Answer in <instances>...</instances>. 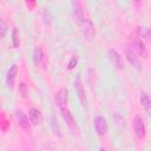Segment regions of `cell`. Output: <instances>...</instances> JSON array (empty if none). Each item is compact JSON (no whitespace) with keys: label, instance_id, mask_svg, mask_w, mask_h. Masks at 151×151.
I'll return each mask as SVG.
<instances>
[{"label":"cell","instance_id":"ffe728a7","mask_svg":"<svg viewBox=\"0 0 151 151\" xmlns=\"http://www.w3.org/2000/svg\"><path fill=\"white\" fill-rule=\"evenodd\" d=\"M76 64H77V58H76V57H73V58L70 60V63H68V65H67V66H68V68L71 70V68H73V67L76 66Z\"/></svg>","mask_w":151,"mask_h":151},{"label":"cell","instance_id":"e0dca14e","mask_svg":"<svg viewBox=\"0 0 151 151\" xmlns=\"http://www.w3.org/2000/svg\"><path fill=\"white\" fill-rule=\"evenodd\" d=\"M51 126H52V130H53L54 134H57L58 137H61V130H60V126H59L54 116H51Z\"/></svg>","mask_w":151,"mask_h":151},{"label":"cell","instance_id":"7a4b0ae2","mask_svg":"<svg viewBox=\"0 0 151 151\" xmlns=\"http://www.w3.org/2000/svg\"><path fill=\"white\" fill-rule=\"evenodd\" d=\"M93 125H94L96 132L99 136H104L107 132V122L103 116H97L93 119Z\"/></svg>","mask_w":151,"mask_h":151},{"label":"cell","instance_id":"5bb4252c","mask_svg":"<svg viewBox=\"0 0 151 151\" xmlns=\"http://www.w3.org/2000/svg\"><path fill=\"white\" fill-rule=\"evenodd\" d=\"M132 45H133V48L143 57V58H147V51H146V47L144 46V42L140 40V39H136L133 42H132Z\"/></svg>","mask_w":151,"mask_h":151},{"label":"cell","instance_id":"ac0fdd59","mask_svg":"<svg viewBox=\"0 0 151 151\" xmlns=\"http://www.w3.org/2000/svg\"><path fill=\"white\" fill-rule=\"evenodd\" d=\"M6 31H7V25H6V22H5L4 19H0V37H1V39L5 38Z\"/></svg>","mask_w":151,"mask_h":151},{"label":"cell","instance_id":"52a82bcc","mask_svg":"<svg viewBox=\"0 0 151 151\" xmlns=\"http://www.w3.org/2000/svg\"><path fill=\"white\" fill-rule=\"evenodd\" d=\"M15 117H17V120H18V123H19L21 129H24V130L29 129L31 120L28 119V117L26 116V113L22 110H17L15 111Z\"/></svg>","mask_w":151,"mask_h":151},{"label":"cell","instance_id":"d6986e66","mask_svg":"<svg viewBox=\"0 0 151 151\" xmlns=\"http://www.w3.org/2000/svg\"><path fill=\"white\" fill-rule=\"evenodd\" d=\"M12 41H13V46L14 47H18L19 44H20L19 38H18V31H17V28H14L13 32H12Z\"/></svg>","mask_w":151,"mask_h":151},{"label":"cell","instance_id":"9a60e30c","mask_svg":"<svg viewBox=\"0 0 151 151\" xmlns=\"http://www.w3.org/2000/svg\"><path fill=\"white\" fill-rule=\"evenodd\" d=\"M139 100H140V104L144 106V109L146 111L151 112V98L146 92H140Z\"/></svg>","mask_w":151,"mask_h":151},{"label":"cell","instance_id":"ba28073f","mask_svg":"<svg viewBox=\"0 0 151 151\" xmlns=\"http://www.w3.org/2000/svg\"><path fill=\"white\" fill-rule=\"evenodd\" d=\"M136 33H137L138 39L144 40V41H147V42H151V29L149 27L138 26L137 29H136Z\"/></svg>","mask_w":151,"mask_h":151},{"label":"cell","instance_id":"2e32d148","mask_svg":"<svg viewBox=\"0 0 151 151\" xmlns=\"http://www.w3.org/2000/svg\"><path fill=\"white\" fill-rule=\"evenodd\" d=\"M76 90H77L78 97H79V99H80V103H81V105L84 106L85 103H86V100H85V92H84V90H83V85H81V83H80V78H79V77H78L77 80H76Z\"/></svg>","mask_w":151,"mask_h":151},{"label":"cell","instance_id":"6da1fadb","mask_svg":"<svg viewBox=\"0 0 151 151\" xmlns=\"http://www.w3.org/2000/svg\"><path fill=\"white\" fill-rule=\"evenodd\" d=\"M125 57H126L127 61L130 63V65L133 68H136L137 71H142L143 70L142 68V64L139 61V58L137 57V54L134 53V51H133L132 47H126L125 48Z\"/></svg>","mask_w":151,"mask_h":151},{"label":"cell","instance_id":"9c48e42d","mask_svg":"<svg viewBox=\"0 0 151 151\" xmlns=\"http://www.w3.org/2000/svg\"><path fill=\"white\" fill-rule=\"evenodd\" d=\"M80 26H81V29H83L84 35H85L87 39H91V38L93 37V34H94V26H93L92 21L88 20V19H85V21H84Z\"/></svg>","mask_w":151,"mask_h":151},{"label":"cell","instance_id":"7c38bea8","mask_svg":"<svg viewBox=\"0 0 151 151\" xmlns=\"http://www.w3.org/2000/svg\"><path fill=\"white\" fill-rule=\"evenodd\" d=\"M61 114H63V118H64V120L66 122V124H67V126L70 127V129H72V130H76V122H74V118H73V116H72V113L67 110V109H64V110H61Z\"/></svg>","mask_w":151,"mask_h":151},{"label":"cell","instance_id":"8fae6325","mask_svg":"<svg viewBox=\"0 0 151 151\" xmlns=\"http://www.w3.org/2000/svg\"><path fill=\"white\" fill-rule=\"evenodd\" d=\"M33 61H34L35 66L41 67L44 65L45 58H44V53H42L41 47H35L34 48V52H33Z\"/></svg>","mask_w":151,"mask_h":151},{"label":"cell","instance_id":"8992f818","mask_svg":"<svg viewBox=\"0 0 151 151\" xmlns=\"http://www.w3.org/2000/svg\"><path fill=\"white\" fill-rule=\"evenodd\" d=\"M72 6H73V17H74V20L79 25H81L85 21V19H86L85 15H84V12L81 9V6H80V4L78 1H73L72 2Z\"/></svg>","mask_w":151,"mask_h":151},{"label":"cell","instance_id":"44dd1931","mask_svg":"<svg viewBox=\"0 0 151 151\" xmlns=\"http://www.w3.org/2000/svg\"><path fill=\"white\" fill-rule=\"evenodd\" d=\"M19 88H20V93H21V96L22 97H25L26 96V86H25V84H20L19 85Z\"/></svg>","mask_w":151,"mask_h":151},{"label":"cell","instance_id":"3957f363","mask_svg":"<svg viewBox=\"0 0 151 151\" xmlns=\"http://www.w3.org/2000/svg\"><path fill=\"white\" fill-rule=\"evenodd\" d=\"M18 74V65L17 64H12L6 73V85L8 88H14V83H15V78Z\"/></svg>","mask_w":151,"mask_h":151},{"label":"cell","instance_id":"30bf717a","mask_svg":"<svg viewBox=\"0 0 151 151\" xmlns=\"http://www.w3.org/2000/svg\"><path fill=\"white\" fill-rule=\"evenodd\" d=\"M55 101H57V104H58L60 111L64 110V109H66V103H67V91H66V90H60V91H58L57 94H55Z\"/></svg>","mask_w":151,"mask_h":151},{"label":"cell","instance_id":"5b68a950","mask_svg":"<svg viewBox=\"0 0 151 151\" xmlns=\"http://www.w3.org/2000/svg\"><path fill=\"white\" fill-rule=\"evenodd\" d=\"M133 130L138 139H143L145 137V125L139 116H136L133 119Z\"/></svg>","mask_w":151,"mask_h":151},{"label":"cell","instance_id":"277c9868","mask_svg":"<svg viewBox=\"0 0 151 151\" xmlns=\"http://www.w3.org/2000/svg\"><path fill=\"white\" fill-rule=\"evenodd\" d=\"M107 58H109L110 63L113 65V67H116L117 70H122V68H123V60H122V57H120V54H119L116 50H113V48L109 50V51H107Z\"/></svg>","mask_w":151,"mask_h":151},{"label":"cell","instance_id":"4fadbf2b","mask_svg":"<svg viewBox=\"0 0 151 151\" xmlns=\"http://www.w3.org/2000/svg\"><path fill=\"white\" fill-rule=\"evenodd\" d=\"M28 116H29V120H31L32 124L38 125V124L41 123V113H40V111L38 109H35V107L29 109Z\"/></svg>","mask_w":151,"mask_h":151}]
</instances>
